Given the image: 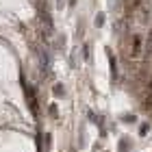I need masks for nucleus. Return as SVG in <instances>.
I'll return each mask as SVG.
<instances>
[{
    "instance_id": "obj_1",
    "label": "nucleus",
    "mask_w": 152,
    "mask_h": 152,
    "mask_svg": "<svg viewBox=\"0 0 152 152\" xmlns=\"http://www.w3.org/2000/svg\"><path fill=\"white\" fill-rule=\"evenodd\" d=\"M141 52H143V37L141 35H137V37H132V44H130V57L132 59H137V57H141Z\"/></svg>"
},
{
    "instance_id": "obj_2",
    "label": "nucleus",
    "mask_w": 152,
    "mask_h": 152,
    "mask_svg": "<svg viewBox=\"0 0 152 152\" xmlns=\"http://www.w3.org/2000/svg\"><path fill=\"white\" fill-rule=\"evenodd\" d=\"M148 130H150V126H148V124H141V126H139V135H141V137H146Z\"/></svg>"
},
{
    "instance_id": "obj_3",
    "label": "nucleus",
    "mask_w": 152,
    "mask_h": 152,
    "mask_svg": "<svg viewBox=\"0 0 152 152\" xmlns=\"http://www.w3.org/2000/svg\"><path fill=\"white\" fill-rule=\"evenodd\" d=\"M52 91H54V96H61V93H63V85H54V89H52Z\"/></svg>"
},
{
    "instance_id": "obj_4",
    "label": "nucleus",
    "mask_w": 152,
    "mask_h": 152,
    "mask_svg": "<svg viewBox=\"0 0 152 152\" xmlns=\"http://www.w3.org/2000/svg\"><path fill=\"white\" fill-rule=\"evenodd\" d=\"M126 146H130V143H128L126 139H122V141H120V150H126Z\"/></svg>"
},
{
    "instance_id": "obj_5",
    "label": "nucleus",
    "mask_w": 152,
    "mask_h": 152,
    "mask_svg": "<svg viewBox=\"0 0 152 152\" xmlns=\"http://www.w3.org/2000/svg\"><path fill=\"white\" fill-rule=\"evenodd\" d=\"M135 120H137V118H135V115H126V118H124V122H130V124H132V122H135Z\"/></svg>"
},
{
    "instance_id": "obj_6",
    "label": "nucleus",
    "mask_w": 152,
    "mask_h": 152,
    "mask_svg": "<svg viewBox=\"0 0 152 152\" xmlns=\"http://www.w3.org/2000/svg\"><path fill=\"white\" fill-rule=\"evenodd\" d=\"M83 57H85V59H89V46H85V48H83Z\"/></svg>"
},
{
    "instance_id": "obj_7",
    "label": "nucleus",
    "mask_w": 152,
    "mask_h": 152,
    "mask_svg": "<svg viewBox=\"0 0 152 152\" xmlns=\"http://www.w3.org/2000/svg\"><path fill=\"white\" fill-rule=\"evenodd\" d=\"M68 2H70V7H74V5H76V0H68Z\"/></svg>"
}]
</instances>
